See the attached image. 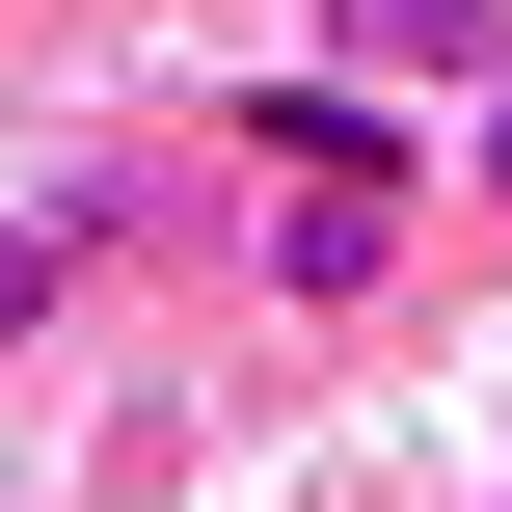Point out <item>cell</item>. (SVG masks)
<instances>
[{
  "label": "cell",
  "mask_w": 512,
  "mask_h": 512,
  "mask_svg": "<svg viewBox=\"0 0 512 512\" xmlns=\"http://www.w3.org/2000/svg\"><path fill=\"white\" fill-rule=\"evenodd\" d=\"M270 162L297 189H432V108L405 81H270Z\"/></svg>",
  "instance_id": "cell-1"
},
{
  "label": "cell",
  "mask_w": 512,
  "mask_h": 512,
  "mask_svg": "<svg viewBox=\"0 0 512 512\" xmlns=\"http://www.w3.org/2000/svg\"><path fill=\"white\" fill-rule=\"evenodd\" d=\"M270 297H297V324H378V297H405V189H297V216H270Z\"/></svg>",
  "instance_id": "cell-2"
},
{
  "label": "cell",
  "mask_w": 512,
  "mask_h": 512,
  "mask_svg": "<svg viewBox=\"0 0 512 512\" xmlns=\"http://www.w3.org/2000/svg\"><path fill=\"white\" fill-rule=\"evenodd\" d=\"M512 54V0H324V81H405V108H459Z\"/></svg>",
  "instance_id": "cell-3"
},
{
  "label": "cell",
  "mask_w": 512,
  "mask_h": 512,
  "mask_svg": "<svg viewBox=\"0 0 512 512\" xmlns=\"http://www.w3.org/2000/svg\"><path fill=\"white\" fill-rule=\"evenodd\" d=\"M54 297H81V243H54V216H0V351H27Z\"/></svg>",
  "instance_id": "cell-4"
},
{
  "label": "cell",
  "mask_w": 512,
  "mask_h": 512,
  "mask_svg": "<svg viewBox=\"0 0 512 512\" xmlns=\"http://www.w3.org/2000/svg\"><path fill=\"white\" fill-rule=\"evenodd\" d=\"M459 189H486V216H512V54H486V81H459Z\"/></svg>",
  "instance_id": "cell-5"
}]
</instances>
